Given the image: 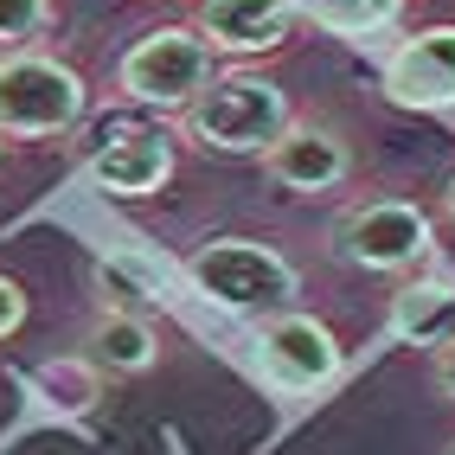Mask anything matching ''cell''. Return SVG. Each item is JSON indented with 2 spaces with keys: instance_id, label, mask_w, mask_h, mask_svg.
Here are the masks:
<instances>
[{
  "instance_id": "1",
  "label": "cell",
  "mask_w": 455,
  "mask_h": 455,
  "mask_svg": "<svg viewBox=\"0 0 455 455\" xmlns=\"http://www.w3.org/2000/svg\"><path fill=\"white\" fill-rule=\"evenodd\" d=\"M295 123V103L276 77H263L251 65L219 71L199 97L180 116V135H187L199 155H269V141Z\"/></svg>"
},
{
  "instance_id": "2",
  "label": "cell",
  "mask_w": 455,
  "mask_h": 455,
  "mask_svg": "<svg viewBox=\"0 0 455 455\" xmlns=\"http://www.w3.org/2000/svg\"><path fill=\"white\" fill-rule=\"evenodd\" d=\"M187 283H193V295L212 301V308L244 315V321L283 315L295 301V289H301L295 263L276 244H263V237H205V244L187 257Z\"/></svg>"
},
{
  "instance_id": "3",
  "label": "cell",
  "mask_w": 455,
  "mask_h": 455,
  "mask_svg": "<svg viewBox=\"0 0 455 455\" xmlns=\"http://www.w3.org/2000/svg\"><path fill=\"white\" fill-rule=\"evenodd\" d=\"M90 116V84L52 52H0V141H65Z\"/></svg>"
},
{
  "instance_id": "4",
  "label": "cell",
  "mask_w": 455,
  "mask_h": 455,
  "mask_svg": "<svg viewBox=\"0 0 455 455\" xmlns=\"http://www.w3.org/2000/svg\"><path fill=\"white\" fill-rule=\"evenodd\" d=\"M333 257L366 276H417L436 263V219L417 199H353L333 219Z\"/></svg>"
},
{
  "instance_id": "5",
  "label": "cell",
  "mask_w": 455,
  "mask_h": 455,
  "mask_svg": "<svg viewBox=\"0 0 455 455\" xmlns=\"http://www.w3.org/2000/svg\"><path fill=\"white\" fill-rule=\"evenodd\" d=\"M219 77V58L205 52V39L193 26H148V33L116 58V90L135 103V109H155V116H187V103Z\"/></svg>"
},
{
  "instance_id": "6",
  "label": "cell",
  "mask_w": 455,
  "mask_h": 455,
  "mask_svg": "<svg viewBox=\"0 0 455 455\" xmlns=\"http://www.w3.org/2000/svg\"><path fill=\"white\" fill-rule=\"evenodd\" d=\"M379 90H385V103L417 109V116L455 109V20L391 39L379 58Z\"/></svg>"
},
{
  "instance_id": "7",
  "label": "cell",
  "mask_w": 455,
  "mask_h": 455,
  "mask_svg": "<svg viewBox=\"0 0 455 455\" xmlns=\"http://www.w3.org/2000/svg\"><path fill=\"white\" fill-rule=\"evenodd\" d=\"M257 366L276 391H327L347 372V353H340L327 321L301 315V308H283V315L257 321Z\"/></svg>"
},
{
  "instance_id": "8",
  "label": "cell",
  "mask_w": 455,
  "mask_h": 455,
  "mask_svg": "<svg viewBox=\"0 0 455 455\" xmlns=\"http://www.w3.org/2000/svg\"><path fill=\"white\" fill-rule=\"evenodd\" d=\"M180 167V141L161 123H135V129H116L97 141L90 155V187L109 193V199H155Z\"/></svg>"
},
{
  "instance_id": "9",
  "label": "cell",
  "mask_w": 455,
  "mask_h": 455,
  "mask_svg": "<svg viewBox=\"0 0 455 455\" xmlns=\"http://www.w3.org/2000/svg\"><path fill=\"white\" fill-rule=\"evenodd\" d=\"M295 0H199L193 13V33L205 39L212 58H269L283 52L295 33Z\"/></svg>"
},
{
  "instance_id": "10",
  "label": "cell",
  "mask_w": 455,
  "mask_h": 455,
  "mask_svg": "<svg viewBox=\"0 0 455 455\" xmlns=\"http://www.w3.org/2000/svg\"><path fill=\"white\" fill-rule=\"evenodd\" d=\"M263 173L276 180L283 193H301V199H315V193H333V187H347L353 180V148L340 129H327V123H295L269 141V155H263Z\"/></svg>"
},
{
  "instance_id": "11",
  "label": "cell",
  "mask_w": 455,
  "mask_h": 455,
  "mask_svg": "<svg viewBox=\"0 0 455 455\" xmlns=\"http://www.w3.org/2000/svg\"><path fill=\"white\" fill-rule=\"evenodd\" d=\"M391 340L398 347H423V353H443L455 340V276L443 263H423L417 276L398 283V295H391Z\"/></svg>"
},
{
  "instance_id": "12",
  "label": "cell",
  "mask_w": 455,
  "mask_h": 455,
  "mask_svg": "<svg viewBox=\"0 0 455 455\" xmlns=\"http://www.w3.org/2000/svg\"><path fill=\"white\" fill-rule=\"evenodd\" d=\"M404 13H411V0H295L301 26H315V33H327V39H347V45L398 39Z\"/></svg>"
},
{
  "instance_id": "13",
  "label": "cell",
  "mask_w": 455,
  "mask_h": 455,
  "mask_svg": "<svg viewBox=\"0 0 455 455\" xmlns=\"http://www.w3.org/2000/svg\"><path fill=\"white\" fill-rule=\"evenodd\" d=\"M84 359L97 372H148L161 359V333L129 308H103L84 333Z\"/></svg>"
},
{
  "instance_id": "14",
  "label": "cell",
  "mask_w": 455,
  "mask_h": 455,
  "mask_svg": "<svg viewBox=\"0 0 455 455\" xmlns=\"http://www.w3.org/2000/svg\"><path fill=\"white\" fill-rule=\"evenodd\" d=\"M52 0H0V52H33L52 33Z\"/></svg>"
},
{
  "instance_id": "15",
  "label": "cell",
  "mask_w": 455,
  "mask_h": 455,
  "mask_svg": "<svg viewBox=\"0 0 455 455\" xmlns=\"http://www.w3.org/2000/svg\"><path fill=\"white\" fill-rule=\"evenodd\" d=\"M20 321H26V289H20L13 276H0V340L20 333Z\"/></svg>"
},
{
  "instance_id": "16",
  "label": "cell",
  "mask_w": 455,
  "mask_h": 455,
  "mask_svg": "<svg viewBox=\"0 0 455 455\" xmlns=\"http://www.w3.org/2000/svg\"><path fill=\"white\" fill-rule=\"evenodd\" d=\"M436 391H443V398L455 404V340H449V347L436 353Z\"/></svg>"
},
{
  "instance_id": "17",
  "label": "cell",
  "mask_w": 455,
  "mask_h": 455,
  "mask_svg": "<svg viewBox=\"0 0 455 455\" xmlns=\"http://www.w3.org/2000/svg\"><path fill=\"white\" fill-rule=\"evenodd\" d=\"M443 212H449V225H455V173H449V187H443Z\"/></svg>"
},
{
  "instance_id": "18",
  "label": "cell",
  "mask_w": 455,
  "mask_h": 455,
  "mask_svg": "<svg viewBox=\"0 0 455 455\" xmlns=\"http://www.w3.org/2000/svg\"><path fill=\"white\" fill-rule=\"evenodd\" d=\"M449 455H455V443H449Z\"/></svg>"
}]
</instances>
